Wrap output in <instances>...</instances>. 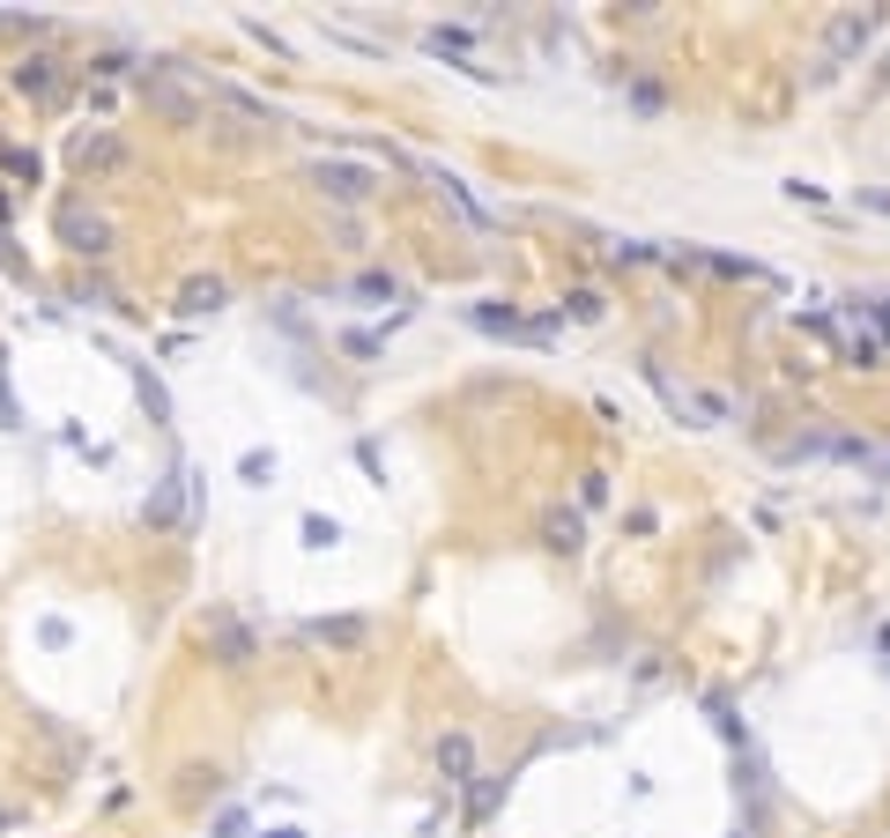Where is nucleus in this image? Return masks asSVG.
Masks as SVG:
<instances>
[{
    "mask_svg": "<svg viewBox=\"0 0 890 838\" xmlns=\"http://www.w3.org/2000/svg\"><path fill=\"white\" fill-rule=\"evenodd\" d=\"M0 172H15V178H38V156H30V148H8V142H0Z\"/></svg>",
    "mask_w": 890,
    "mask_h": 838,
    "instance_id": "dca6fc26",
    "label": "nucleus"
},
{
    "mask_svg": "<svg viewBox=\"0 0 890 838\" xmlns=\"http://www.w3.org/2000/svg\"><path fill=\"white\" fill-rule=\"evenodd\" d=\"M653 386H661V401H667V408H675L683 423H697V431L727 423V401H720V394H691V386H675L667 371H653Z\"/></svg>",
    "mask_w": 890,
    "mask_h": 838,
    "instance_id": "20e7f679",
    "label": "nucleus"
},
{
    "mask_svg": "<svg viewBox=\"0 0 890 838\" xmlns=\"http://www.w3.org/2000/svg\"><path fill=\"white\" fill-rule=\"evenodd\" d=\"M304 542H312V549H334V542H342V527H334L327 513H304Z\"/></svg>",
    "mask_w": 890,
    "mask_h": 838,
    "instance_id": "ddd939ff",
    "label": "nucleus"
},
{
    "mask_svg": "<svg viewBox=\"0 0 890 838\" xmlns=\"http://www.w3.org/2000/svg\"><path fill=\"white\" fill-rule=\"evenodd\" d=\"M304 639H320V645H364L371 623L364 617H312V623H304Z\"/></svg>",
    "mask_w": 890,
    "mask_h": 838,
    "instance_id": "1a4fd4ad",
    "label": "nucleus"
},
{
    "mask_svg": "<svg viewBox=\"0 0 890 838\" xmlns=\"http://www.w3.org/2000/svg\"><path fill=\"white\" fill-rule=\"evenodd\" d=\"M142 401H148V416H156V423L172 416V401H164V386H156V379H148V371H142Z\"/></svg>",
    "mask_w": 890,
    "mask_h": 838,
    "instance_id": "f3484780",
    "label": "nucleus"
},
{
    "mask_svg": "<svg viewBox=\"0 0 890 838\" xmlns=\"http://www.w3.org/2000/svg\"><path fill=\"white\" fill-rule=\"evenodd\" d=\"M15 824H23V809H8V801H0V831H15Z\"/></svg>",
    "mask_w": 890,
    "mask_h": 838,
    "instance_id": "aec40b11",
    "label": "nucleus"
},
{
    "mask_svg": "<svg viewBox=\"0 0 890 838\" xmlns=\"http://www.w3.org/2000/svg\"><path fill=\"white\" fill-rule=\"evenodd\" d=\"M68 156H74V172H82V178H120L126 164H134V148H126V134H112V126H82Z\"/></svg>",
    "mask_w": 890,
    "mask_h": 838,
    "instance_id": "f257e3e1",
    "label": "nucleus"
},
{
    "mask_svg": "<svg viewBox=\"0 0 890 838\" xmlns=\"http://www.w3.org/2000/svg\"><path fill=\"white\" fill-rule=\"evenodd\" d=\"M497 809V779H483V787H475V801H468V816H475V824H483V816H490Z\"/></svg>",
    "mask_w": 890,
    "mask_h": 838,
    "instance_id": "a211bd4d",
    "label": "nucleus"
},
{
    "mask_svg": "<svg viewBox=\"0 0 890 838\" xmlns=\"http://www.w3.org/2000/svg\"><path fill=\"white\" fill-rule=\"evenodd\" d=\"M208 653H216L222 668H246L252 653H260V639H252L238 617H222V609H216V617H208Z\"/></svg>",
    "mask_w": 890,
    "mask_h": 838,
    "instance_id": "423d86ee",
    "label": "nucleus"
},
{
    "mask_svg": "<svg viewBox=\"0 0 890 838\" xmlns=\"http://www.w3.org/2000/svg\"><path fill=\"white\" fill-rule=\"evenodd\" d=\"M238 475H246L252 490H268V483H275V453H246V461H238Z\"/></svg>",
    "mask_w": 890,
    "mask_h": 838,
    "instance_id": "4468645a",
    "label": "nucleus"
},
{
    "mask_svg": "<svg viewBox=\"0 0 890 838\" xmlns=\"http://www.w3.org/2000/svg\"><path fill=\"white\" fill-rule=\"evenodd\" d=\"M178 505H186V468H178L172 483L156 490V505H148V519H178Z\"/></svg>",
    "mask_w": 890,
    "mask_h": 838,
    "instance_id": "f8f14e48",
    "label": "nucleus"
},
{
    "mask_svg": "<svg viewBox=\"0 0 890 838\" xmlns=\"http://www.w3.org/2000/svg\"><path fill=\"white\" fill-rule=\"evenodd\" d=\"M883 30V8H839L824 23V68H846L853 52H868V38Z\"/></svg>",
    "mask_w": 890,
    "mask_h": 838,
    "instance_id": "f03ea898",
    "label": "nucleus"
},
{
    "mask_svg": "<svg viewBox=\"0 0 890 838\" xmlns=\"http://www.w3.org/2000/svg\"><path fill=\"white\" fill-rule=\"evenodd\" d=\"M861 200H868V208H883V216H890V194H876V186H861Z\"/></svg>",
    "mask_w": 890,
    "mask_h": 838,
    "instance_id": "6ab92c4d",
    "label": "nucleus"
},
{
    "mask_svg": "<svg viewBox=\"0 0 890 838\" xmlns=\"http://www.w3.org/2000/svg\"><path fill=\"white\" fill-rule=\"evenodd\" d=\"M312 178H320L334 200H364L371 194V172H364V164H312Z\"/></svg>",
    "mask_w": 890,
    "mask_h": 838,
    "instance_id": "0eeeda50",
    "label": "nucleus"
},
{
    "mask_svg": "<svg viewBox=\"0 0 890 838\" xmlns=\"http://www.w3.org/2000/svg\"><path fill=\"white\" fill-rule=\"evenodd\" d=\"M438 772H445V787H468L475 779V742L468 735H438Z\"/></svg>",
    "mask_w": 890,
    "mask_h": 838,
    "instance_id": "6e6552de",
    "label": "nucleus"
},
{
    "mask_svg": "<svg viewBox=\"0 0 890 838\" xmlns=\"http://www.w3.org/2000/svg\"><path fill=\"white\" fill-rule=\"evenodd\" d=\"M549 549H579V513H549Z\"/></svg>",
    "mask_w": 890,
    "mask_h": 838,
    "instance_id": "2eb2a0df",
    "label": "nucleus"
},
{
    "mask_svg": "<svg viewBox=\"0 0 890 838\" xmlns=\"http://www.w3.org/2000/svg\"><path fill=\"white\" fill-rule=\"evenodd\" d=\"M60 238H68L74 252H112V223H104L97 208L68 200V208H60Z\"/></svg>",
    "mask_w": 890,
    "mask_h": 838,
    "instance_id": "39448f33",
    "label": "nucleus"
},
{
    "mask_svg": "<svg viewBox=\"0 0 890 838\" xmlns=\"http://www.w3.org/2000/svg\"><path fill=\"white\" fill-rule=\"evenodd\" d=\"M142 97H148V112H164L172 126H200V120H208V104H200L194 90H186V82L172 74V60L142 74Z\"/></svg>",
    "mask_w": 890,
    "mask_h": 838,
    "instance_id": "7ed1b4c3",
    "label": "nucleus"
},
{
    "mask_svg": "<svg viewBox=\"0 0 890 838\" xmlns=\"http://www.w3.org/2000/svg\"><path fill=\"white\" fill-rule=\"evenodd\" d=\"M222 297H230V290H222L216 275H208V282H186V297H178V312H216Z\"/></svg>",
    "mask_w": 890,
    "mask_h": 838,
    "instance_id": "9b49d317",
    "label": "nucleus"
},
{
    "mask_svg": "<svg viewBox=\"0 0 890 838\" xmlns=\"http://www.w3.org/2000/svg\"><path fill=\"white\" fill-rule=\"evenodd\" d=\"M260 838H304V831H297V824H275V831H260Z\"/></svg>",
    "mask_w": 890,
    "mask_h": 838,
    "instance_id": "412c9836",
    "label": "nucleus"
},
{
    "mask_svg": "<svg viewBox=\"0 0 890 838\" xmlns=\"http://www.w3.org/2000/svg\"><path fill=\"white\" fill-rule=\"evenodd\" d=\"M52 82H60V60H45V52L15 68V90H23V97H52Z\"/></svg>",
    "mask_w": 890,
    "mask_h": 838,
    "instance_id": "9d476101",
    "label": "nucleus"
}]
</instances>
